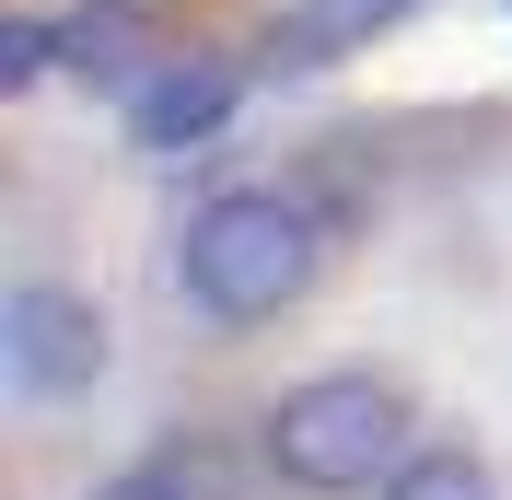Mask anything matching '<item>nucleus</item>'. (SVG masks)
I'll use <instances>...</instances> for the list:
<instances>
[{
	"label": "nucleus",
	"mask_w": 512,
	"mask_h": 500,
	"mask_svg": "<svg viewBox=\"0 0 512 500\" xmlns=\"http://www.w3.org/2000/svg\"><path fill=\"white\" fill-rule=\"evenodd\" d=\"M315 280V221L291 210L280 187H233L187 221V245H175V291H187L210 326H268V314L303 303Z\"/></svg>",
	"instance_id": "obj_1"
},
{
	"label": "nucleus",
	"mask_w": 512,
	"mask_h": 500,
	"mask_svg": "<svg viewBox=\"0 0 512 500\" xmlns=\"http://www.w3.org/2000/svg\"><path fill=\"white\" fill-rule=\"evenodd\" d=\"M268 466L280 489H373L408 466V396L384 373H315L268 407Z\"/></svg>",
	"instance_id": "obj_2"
},
{
	"label": "nucleus",
	"mask_w": 512,
	"mask_h": 500,
	"mask_svg": "<svg viewBox=\"0 0 512 500\" xmlns=\"http://www.w3.org/2000/svg\"><path fill=\"white\" fill-rule=\"evenodd\" d=\"M0 384L24 407H59V396H94L105 384V314L59 280H24L0 303Z\"/></svg>",
	"instance_id": "obj_3"
},
{
	"label": "nucleus",
	"mask_w": 512,
	"mask_h": 500,
	"mask_svg": "<svg viewBox=\"0 0 512 500\" xmlns=\"http://www.w3.org/2000/svg\"><path fill=\"white\" fill-rule=\"evenodd\" d=\"M245 105V70L233 59H163L140 94H128V140L140 152H198V140H222V117Z\"/></svg>",
	"instance_id": "obj_4"
},
{
	"label": "nucleus",
	"mask_w": 512,
	"mask_h": 500,
	"mask_svg": "<svg viewBox=\"0 0 512 500\" xmlns=\"http://www.w3.org/2000/svg\"><path fill=\"white\" fill-rule=\"evenodd\" d=\"M59 70L128 105V94L163 70V47H152V24H140L128 0H94V12H59Z\"/></svg>",
	"instance_id": "obj_5"
},
{
	"label": "nucleus",
	"mask_w": 512,
	"mask_h": 500,
	"mask_svg": "<svg viewBox=\"0 0 512 500\" xmlns=\"http://www.w3.org/2000/svg\"><path fill=\"white\" fill-rule=\"evenodd\" d=\"M94 500H233V466L210 454V442H163V454H140V466H117Z\"/></svg>",
	"instance_id": "obj_6"
},
{
	"label": "nucleus",
	"mask_w": 512,
	"mask_h": 500,
	"mask_svg": "<svg viewBox=\"0 0 512 500\" xmlns=\"http://www.w3.org/2000/svg\"><path fill=\"white\" fill-rule=\"evenodd\" d=\"M384 500H501V477L478 454H408V466L384 477Z\"/></svg>",
	"instance_id": "obj_7"
},
{
	"label": "nucleus",
	"mask_w": 512,
	"mask_h": 500,
	"mask_svg": "<svg viewBox=\"0 0 512 500\" xmlns=\"http://www.w3.org/2000/svg\"><path fill=\"white\" fill-rule=\"evenodd\" d=\"M59 70V24H0V94H35Z\"/></svg>",
	"instance_id": "obj_8"
},
{
	"label": "nucleus",
	"mask_w": 512,
	"mask_h": 500,
	"mask_svg": "<svg viewBox=\"0 0 512 500\" xmlns=\"http://www.w3.org/2000/svg\"><path fill=\"white\" fill-rule=\"evenodd\" d=\"M373 12H384V0H373Z\"/></svg>",
	"instance_id": "obj_9"
}]
</instances>
